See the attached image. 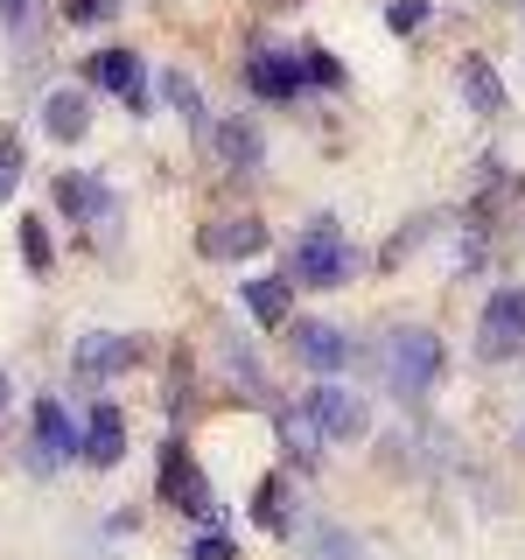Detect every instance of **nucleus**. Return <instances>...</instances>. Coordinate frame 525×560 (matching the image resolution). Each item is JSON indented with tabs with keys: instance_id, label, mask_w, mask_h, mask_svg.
I'll return each instance as SVG.
<instances>
[{
	"instance_id": "21",
	"label": "nucleus",
	"mask_w": 525,
	"mask_h": 560,
	"mask_svg": "<svg viewBox=\"0 0 525 560\" xmlns=\"http://www.w3.org/2000/svg\"><path fill=\"white\" fill-rule=\"evenodd\" d=\"M280 442H288L294 463H315V420L308 413H280Z\"/></svg>"
},
{
	"instance_id": "4",
	"label": "nucleus",
	"mask_w": 525,
	"mask_h": 560,
	"mask_svg": "<svg viewBox=\"0 0 525 560\" xmlns=\"http://www.w3.org/2000/svg\"><path fill=\"white\" fill-rule=\"evenodd\" d=\"M477 350H483L490 364H498V358H518V350H525V288H498V294L483 302Z\"/></svg>"
},
{
	"instance_id": "14",
	"label": "nucleus",
	"mask_w": 525,
	"mask_h": 560,
	"mask_svg": "<svg viewBox=\"0 0 525 560\" xmlns=\"http://www.w3.org/2000/svg\"><path fill=\"white\" fill-rule=\"evenodd\" d=\"M455 84H463V98H469V113H477V119H498L504 113V78L490 70V57H463V63H455Z\"/></svg>"
},
{
	"instance_id": "29",
	"label": "nucleus",
	"mask_w": 525,
	"mask_h": 560,
	"mask_svg": "<svg viewBox=\"0 0 525 560\" xmlns=\"http://www.w3.org/2000/svg\"><path fill=\"white\" fill-rule=\"evenodd\" d=\"M518 14H525V0H518Z\"/></svg>"
},
{
	"instance_id": "6",
	"label": "nucleus",
	"mask_w": 525,
	"mask_h": 560,
	"mask_svg": "<svg viewBox=\"0 0 525 560\" xmlns=\"http://www.w3.org/2000/svg\"><path fill=\"white\" fill-rule=\"evenodd\" d=\"M78 455V420H70L63 399H35V434H28V463L35 469H57Z\"/></svg>"
},
{
	"instance_id": "11",
	"label": "nucleus",
	"mask_w": 525,
	"mask_h": 560,
	"mask_svg": "<svg viewBox=\"0 0 525 560\" xmlns=\"http://www.w3.org/2000/svg\"><path fill=\"white\" fill-rule=\"evenodd\" d=\"M203 259H253V253H267V224L259 218H218V224H203Z\"/></svg>"
},
{
	"instance_id": "24",
	"label": "nucleus",
	"mask_w": 525,
	"mask_h": 560,
	"mask_svg": "<svg viewBox=\"0 0 525 560\" xmlns=\"http://www.w3.org/2000/svg\"><path fill=\"white\" fill-rule=\"evenodd\" d=\"M302 70H308V84H343V63L329 49H302Z\"/></svg>"
},
{
	"instance_id": "18",
	"label": "nucleus",
	"mask_w": 525,
	"mask_h": 560,
	"mask_svg": "<svg viewBox=\"0 0 525 560\" xmlns=\"http://www.w3.org/2000/svg\"><path fill=\"white\" fill-rule=\"evenodd\" d=\"M162 98L189 119V127H203V92H197V78H183V70H162Z\"/></svg>"
},
{
	"instance_id": "26",
	"label": "nucleus",
	"mask_w": 525,
	"mask_h": 560,
	"mask_svg": "<svg viewBox=\"0 0 525 560\" xmlns=\"http://www.w3.org/2000/svg\"><path fill=\"white\" fill-rule=\"evenodd\" d=\"M0 22H8V28H35V0H0Z\"/></svg>"
},
{
	"instance_id": "9",
	"label": "nucleus",
	"mask_w": 525,
	"mask_h": 560,
	"mask_svg": "<svg viewBox=\"0 0 525 560\" xmlns=\"http://www.w3.org/2000/svg\"><path fill=\"white\" fill-rule=\"evenodd\" d=\"M57 210H70V224H113L119 218V197L98 183V175H57Z\"/></svg>"
},
{
	"instance_id": "1",
	"label": "nucleus",
	"mask_w": 525,
	"mask_h": 560,
	"mask_svg": "<svg viewBox=\"0 0 525 560\" xmlns=\"http://www.w3.org/2000/svg\"><path fill=\"white\" fill-rule=\"evenodd\" d=\"M350 273H358L350 238L337 232V218H315L308 232L294 238V253H288V288H343Z\"/></svg>"
},
{
	"instance_id": "20",
	"label": "nucleus",
	"mask_w": 525,
	"mask_h": 560,
	"mask_svg": "<svg viewBox=\"0 0 525 560\" xmlns=\"http://www.w3.org/2000/svg\"><path fill=\"white\" fill-rule=\"evenodd\" d=\"M22 259H28V273H35V280H49V273H57V253H49L43 218H22Z\"/></svg>"
},
{
	"instance_id": "12",
	"label": "nucleus",
	"mask_w": 525,
	"mask_h": 560,
	"mask_svg": "<svg viewBox=\"0 0 525 560\" xmlns=\"http://www.w3.org/2000/svg\"><path fill=\"white\" fill-rule=\"evenodd\" d=\"M294 358H302V364H315V372H343V364H350V337H343V329L337 323H294Z\"/></svg>"
},
{
	"instance_id": "7",
	"label": "nucleus",
	"mask_w": 525,
	"mask_h": 560,
	"mask_svg": "<svg viewBox=\"0 0 525 560\" xmlns=\"http://www.w3.org/2000/svg\"><path fill=\"white\" fill-rule=\"evenodd\" d=\"M92 84L113 92L127 113H148V63H140L133 49H98V57H92Z\"/></svg>"
},
{
	"instance_id": "8",
	"label": "nucleus",
	"mask_w": 525,
	"mask_h": 560,
	"mask_svg": "<svg viewBox=\"0 0 525 560\" xmlns=\"http://www.w3.org/2000/svg\"><path fill=\"white\" fill-rule=\"evenodd\" d=\"M78 455H84L92 469H119V463H127V413H119L113 399H105V407H92V420L78 428Z\"/></svg>"
},
{
	"instance_id": "17",
	"label": "nucleus",
	"mask_w": 525,
	"mask_h": 560,
	"mask_svg": "<svg viewBox=\"0 0 525 560\" xmlns=\"http://www.w3.org/2000/svg\"><path fill=\"white\" fill-rule=\"evenodd\" d=\"M43 127L57 133V140H84V127H92V98H84L78 84L49 92V105H43Z\"/></svg>"
},
{
	"instance_id": "25",
	"label": "nucleus",
	"mask_w": 525,
	"mask_h": 560,
	"mask_svg": "<svg viewBox=\"0 0 525 560\" xmlns=\"http://www.w3.org/2000/svg\"><path fill=\"white\" fill-rule=\"evenodd\" d=\"M63 14H70V22H113L119 0H63Z\"/></svg>"
},
{
	"instance_id": "22",
	"label": "nucleus",
	"mask_w": 525,
	"mask_h": 560,
	"mask_svg": "<svg viewBox=\"0 0 525 560\" xmlns=\"http://www.w3.org/2000/svg\"><path fill=\"white\" fill-rule=\"evenodd\" d=\"M22 175H28V154H22V140H0V203H14V189H22Z\"/></svg>"
},
{
	"instance_id": "5",
	"label": "nucleus",
	"mask_w": 525,
	"mask_h": 560,
	"mask_svg": "<svg viewBox=\"0 0 525 560\" xmlns=\"http://www.w3.org/2000/svg\"><path fill=\"white\" fill-rule=\"evenodd\" d=\"M308 420H315V434H329V442H358V434L372 428V407H364L350 385L323 378V385L308 393Z\"/></svg>"
},
{
	"instance_id": "13",
	"label": "nucleus",
	"mask_w": 525,
	"mask_h": 560,
	"mask_svg": "<svg viewBox=\"0 0 525 560\" xmlns=\"http://www.w3.org/2000/svg\"><path fill=\"white\" fill-rule=\"evenodd\" d=\"M140 358L133 337H119V329H92V337L78 343V372L84 378H105V372H127V364Z\"/></svg>"
},
{
	"instance_id": "2",
	"label": "nucleus",
	"mask_w": 525,
	"mask_h": 560,
	"mask_svg": "<svg viewBox=\"0 0 525 560\" xmlns=\"http://www.w3.org/2000/svg\"><path fill=\"white\" fill-rule=\"evenodd\" d=\"M385 378H393L399 399H420L442 378V337L434 329H393L385 337Z\"/></svg>"
},
{
	"instance_id": "30",
	"label": "nucleus",
	"mask_w": 525,
	"mask_h": 560,
	"mask_svg": "<svg viewBox=\"0 0 525 560\" xmlns=\"http://www.w3.org/2000/svg\"><path fill=\"white\" fill-rule=\"evenodd\" d=\"M518 442H525V428H518Z\"/></svg>"
},
{
	"instance_id": "15",
	"label": "nucleus",
	"mask_w": 525,
	"mask_h": 560,
	"mask_svg": "<svg viewBox=\"0 0 525 560\" xmlns=\"http://www.w3.org/2000/svg\"><path fill=\"white\" fill-rule=\"evenodd\" d=\"M218 154H224V162H232L238 175H253L259 162H267V133H259L253 119H238V113H232V119L218 127Z\"/></svg>"
},
{
	"instance_id": "3",
	"label": "nucleus",
	"mask_w": 525,
	"mask_h": 560,
	"mask_svg": "<svg viewBox=\"0 0 525 560\" xmlns=\"http://www.w3.org/2000/svg\"><path fill=\"white\" fill-rule=\"evenodd\" d=\"M162 498L175 504V512H189V518H203V525H218V490L203 483V469H197V455H189L183 442H168L162 448Z\"/></svg>"
},
{
	"instance_id": "16",
	"label": "nucleus",
	"mask_w": 525,
	"mask_h": 560,
	"mask_svg": "<svg viewBox=\"0 0 525 560\" xmlns=\"http://www.w3.org/2000/svg\"><path fill=\"white\" fill-rule=\"evenodd\" d=\"M238 302H245V315H253L259 329H280V323H288L294 288H288V280H238Z\"/></svg>"
},
{
	"instance_id": "19",
	"label": "nucleus",
	"mask_w": 525,
	"mask_h": 560,
	"mask_svg": "<svg viewBox=\"0 0 525 560\" xmlns=\"http://www.w3.org/2000/svg\"><path fill=\"white\" fill-rule=\"evenodd\" d=\"M253 518L267 525V533H288V477H267L253 498Z\"/></svg>"
},
{
	"instance_id": "10",
	"label": "nucleus",
	"mask_w": 525,
	"mask_h": 560,
	"mask_svg": "<svg viewBox=\"0 0 525 560\" xmlns=\"http://www.w3.org/2000/svg\"><path fill=\"white\" fill-rule=\"evenodd\" d=\"M245 84H253L259 98H302L308 92V70H302L294 49H267V57L245 63Z\"/></svg>"
},
{
	"instance_id": "28",
	"label": "nucleus",
	"mask_w": 525,
	"mask_h": 560,
	"mask_svg": "<svg viewBox=\"0 0 525 560\" xmlns=\"http://www.w3.org/2000/svg\"><path fill=\"white\" fill-rule=\"evenodd\" d=\"M0 413H8V372H0Z\"/></svg>"
},
{
	"instance_id": "27",
	"label": "nucleus",
	"mask_w": 525,
	"mask_h": 560,
	"mask_svg": "<svg viewBox=\"0 0 525 560\" xmlns=\"http://www.w3.org/2000/svg\"><path fill=\"white\" fill-rule=\"evenodd\" d=\"M189 560H232V539H224V533H203L197 547H189Z\"/></svg>"
},
{
	"instance_id": "23",
	"label": "nucleus",
	"mask_w": 525,
	"mask_h": 560,
	"mask_svg": "<svg viewBox=\"0 0 525 560\" xmlns=\"http://www.w3.org/2000/svg\"><path fill=\"white\" fill-rule=\"evenodd\" d=\"M428 0H385V28H393V35H420V28H428Z\"/></svg>"
}]
</instances>
